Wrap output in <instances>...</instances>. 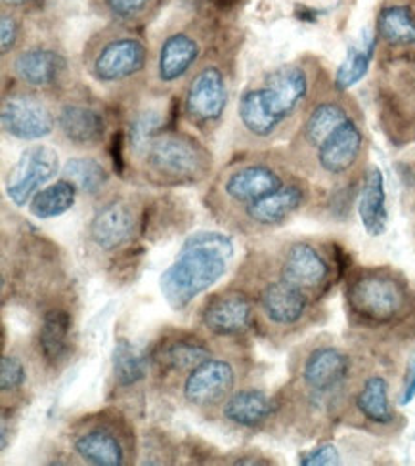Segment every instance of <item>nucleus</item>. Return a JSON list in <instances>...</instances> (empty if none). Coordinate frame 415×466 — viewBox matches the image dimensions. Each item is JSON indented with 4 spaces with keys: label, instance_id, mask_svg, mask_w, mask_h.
Listing matches in <instances>:
<instances>
[{
    "label": "nucleus",
    "instance_id": "obj_1",
    "mask_svg": "<svg viewBox=\"0 0 415 466\" xmlns=\"http://www.w3.org/2000/svg\"><path fill=\"white\" fill-rule=\"evenodd\" d=\"M314 73L306 64L291 62L272 69L261 85L247 88L237 104V119L254 140L270 142L285 132L312 106Z\"/></svg>",
    "mask_w": 415,
    "mask_h": 466
},
{
    "label": "nucleus",
    "instance_id": "obj_2",
    "mask_svg": "<svg viewBox=\"0 0 415 466\" xmlns=\"http://www.w3.org/2000/svg\"><path fill=\"white\" fill-rule=\"evenodd\" d=\"M233 255V243L226 233L214 229L193 231L160 278L167 304L174 312L186 309L226 276Z\"/></svg>",
    "mask_w": 415,
    "mask_h": 466
},
{
    "label": "nucleus",
    "instance_id": "obj_3",
    "mask_svg": "<svg viewBox=\"0 0 415 466\" xmlns=\"http://www.w3.org/2000/svg\"><path fill=\"white\" fill-rule=\"evenodd\" d=\"M352 321L369 329L402 321L411 309V289L392 269H360L348 279L345 293Z\"/></svg>",
    "mask_w": 415,
    "mask_h": 466
},
{
    "label": "nucleus",
    "instance_id": "obj_4",
    "mask_svg": "<svg viewBox=\"0 0 415 466\" xmlns=\"http://www.w3.org/2000/svg\"><path fill=\"white\" fill-rule=\"evenodd\" d=\"M146 178L157 186H193L203 182L213 167L207 147L182 132L157 136L140 159Z\"/></svg>",
    "mask_w": 415,
    "mask_h": 466
},
{
    "label": "nucleus",
    "instance_id": "obj_5",
    "mask_svg": "<svg viewBox=\"0 0 415 466\" xmlns=\"http://www.w3.org/2000/svg\"><path fill=\"white\" fill-rule=\"evenodd\" d=\"M150 50L130 33H102L85 50V67L96 83L117 88L132 83L148 69Z\"/></svg>",
    "mask_w": 415,
    "mask_h": 466
},
{
    "label": "nucleus",
    "instance_id": "obj_6",
    "mask_svg": "<svg viewBox=\"0 0 415 466\" xmlns=\"http://www.w3.org/2000/svg\"><path fill=\"white\" fill-rule=\"evenodd\" d=\"M228 106V83L224 71L205 64L188 81L184 92V116L200 132L209 134L221 125Z\"/></svg>",
    "mask_w": 415,
    "mask_h": 466
},
{
    "label": "nucleus",
    "instance_id": "obj_7",
    "mask_svg": "<svg viewBox=\"0 0 415 466\" xmlns=\"http://www.w3.org/2000/svg\"><path fill=\"white\" fill-rule=\"evenodd\" d=\"M352 358L343 348L320 344L308 350L299 367V379L312 400L326 403L339 396L352 377Z\"/></svg>",
    "mask_w": 415,
    "mask_h": 466
},
{
    "label": "nucleus",
    "instance_id": "obj_8",
    "mask_svg": "<svg viewBox=\"0 0 415 466\" xmlns=\"http://www.w3.org/2000/svg\"><path fill=\"white\" fill-rule=\"evenodd\" d=\"M339 262L337 257L331 260L310 241H293L282 250L278 278L318 299L333 279V264Z\"/></svg>",
    "mask_w": 415,
    "mask_h": 466
},
{
    "label": "nucleus",
    "instance_id": "obj_9",
    "mask_svg": "<svg viewBox=\"0 0 415 466\" xmlns=\"http://www.w3.org/2000/svg\"><path fill=\"white\" fill-rule=\"evenodd\" d=\"M3 132L19 142L48 138L56 130V115L50 106L33 92H14L5 96L0 107Z\"/></svg>",
    "mask_w": 415,
    "mask_h": 466
},
{
    "label": "nucleus",
    "instance_id": "obj_10",
    "mask_svg": "<svg viewBox=\"0 0 415 466\" xmlns=\"http://www.w3.org/2000/svg\"><path fill=\"white\" fill-rule=\"evenodd\" d=\"M235 384V365L224 358H209L184 377L182 398L193 410H221L223 403L233 394Z\"/></svg>",
    "mask_w": 415,
    "mask_h": 466
},
{
    "label": "nucleus",
    "instance_id": "obj_11",
    "mask_svg": "<svg viewBox=\"0 0 415 466\" xmlns=\"http://www.w3.org/2000/svg\"><path fill=\"white\" fill-rule=\"evenodd\" d=\"M62 172L57 153L48 146L27 147L6 178V198L16 207H26L48 182Z\"/></svg>",
    "mask_w": 415,
    "mask_h": 466
},
{
    "label": "nucleus",
    "instance_id": "obj_12",
    "mask_svg": "<svg viewBox=\"0 0 415 466\" xmlns=\"http://www.w3.org/2000/svg\"><path fill=\"white\" fill-rule=\"evenodd\" d=\"M366 149V134L358 121L352 115L329 138L312 153L314 168L331 180L347 178L348 174L360 165Z\"/></svg>",
    "mask_w": 415,
    "mask_h": 466
},
{
    "label": "nucleus",
    "instance_id": "obj_13",
    "mask_svg": "<svg viewBox=\"0 0 415 466\" xmlns=\"http://www.w3.org/2000/svg\"><path fill=\"white\" fill-rule=\"evenodd\" d=\"M140 229V210L127 199L115 198L94 212L88 222V243L100 252H115L132 243Z\"/></svg>",
    "mask_w": 415,
    "mask_h": 466
},
{
    "label": "nucleus",
    "instance_id": "obj_14",
    "mask_svg": "<svg viewBox=\"0 0 415 466\" xmlns=\"http://www.w3.org/2000/svg\"><path fill=\"white\" fill-rule=\"evenodd\" d=\"M314 300L303 289L278 276L268 279L256 293V308L263 319L278 331H291L299 327L308 318Z\"/></svg>",
    "mask_w": 415,
    "mask_h": 466
},
{
    "label": "nucleus",
    "instance_id": "obj_15",
    "mask_svg": "<svg viewBox=\"0 0 415 466\" xmlns=\"http://www.w3.org/2000/svg\"><path fill=\"white\" fill-rule=\"evenodd\" d=\"M256 306L244 290H223L202 308L200 323L213 337H244L254 325Z\"/></svg>",
    "mask_w": 415,
    "mask_h": 466
},
{
    "label": "nucleus",
    "instance_id": "obj_16",
    "mask_svg": "<svg viewBox=\"0 0 415 466\" xmlns=\"http://www.w3.org/2000/svg\"><path fill=\"white\" fill-rule=\"evenodd\" d=\"M287 184L284 174L268 163H245L230 168L221 182L223 201L245 207L259 201Z\"/></svg>",
    "mask_w": 415,
    "mask_h": 466
},
{
    "label": "nucleus",
    "instance_id": "obj_17",
    "mask_svg": "<svg viewBox=\"0 0 415 466\" xmlns=\"http://www.w3.org/2000/svg\"><path fill=\"white\" fill-rule=\"evenodd\" d=\"M16 79L33 90H52L67 79V57L52 46H27L12 56Z\"/></svg>",
    "mask_w": 415,
    "mask_h": 466
},
{
    "label": "nucleus",
    "instance_id": "obj_18",
    "mask_svg": "<svg viewBox=\"0 0 415 466\" xmlns=\"http://www.w3.org/2000/svg\"><path fill=\"white\" fill-rule=\"evenodd\" d=\"M56 130L69 146L92 149L104 142L108 123L96 106L85 100H67L56 111Z\"/></svg>",
    "mask_w": 415,
    "mask_h": 466
},
{
    "label": "nucleus",
    "instance_id": "obj_19",
    "mask_svg": "<svg viewBox=\"0 0 415 466\" xmlns=\"http://www.w3.org/2000/svg\"><path fill=\"white\" fill-rule=\"evenodd\" d=\"M71 448L78 459L94 466H125L129 461L127 443L109 422H94L77 431Z\"/></svg>",
    "mask_w": 415,
    "mask_h": 466
},
{
    "label": "nucleus",
    "instance_id": "obj_20",
    "mask_svg": "<svg viewBox=\"0 0 415 466\" xmlns=\"http://www.w3.org/2000/svg\"><path fill=\"white\" fill-rule=\"evenodd\" d=\"M306 187L301 182H287L270 196L240 207L242 220L251 229H272L289 220L306 203Z\"/></svg>",
    "mask_w": 415,
    "mask_h": 466
},
{
    "label": "nucleus",
    "instance_id": "obj_21",
    "mask_svg": "<svg viewBox=\"0 0 415 466\" xmlns=\"http://www.w3.org/2000/svg\"><path fill=\"white\" fill-rule=\"evenodd\" d=\"M354 113L347 100L339 96H327V98L316 100L306 109L305 119L296 136V144L301 146V151L308 157L318 149L329 136L337 130Z\"/></svg>",
    "mask_w": 415,
    "mask_h": 466
},
{
    "label": "nucleus",
    "instance_id": "obj_22",
    "mask_svg": "<svg viewBox=\"0 0 415 466\" xmlns=\"http://www.w3.org/2000/svg\"><path fill=\"white\" fill-rule=\"evenodd\" d=\"M202 57L200 38L188 31H174L163 38L155 57V76L161 85L184 81Z\"/></svg>",
    "mask_w": 415,
    "mask_h": 466
},
{
    "label": "nucleus",
    "instance_id": "obj_23",
    "mask_svg": "<svg viewBox=\"0 0 415 466\" xmlns=\"http://www.w3.org/2000/svg\"><path fill=\"white\" fill-rule=\"evenodd\" d=\"M356 199H358V217L368 236H383L389 226V208L385 177L379 167L371 165L364 170Z\"/></svg>",
    "mask_w": 415,
    "mask_h": 466
},
{
    "label": "nucleus",
    "instance_id": "obj_24",
    "mask_svg": "<svg viewBox=\"0 0 415 466\" xmlns=\"http://www.w3.org/2000/svg\"><path fill=\"white\" fill-rule=\"evenodd\" d=\"M272 398L259 388H240L223 403L221 417L237 429L254 431L266 424L274 413Z\"/></svg>",
    "mask_w": 415,
    "mask_h": 466
},
{
    "label": "nucleus",
    "instance_id": "obj_25",
    "mask_svg": "<svg viewBox=\"0 0 415 466\" xmlns=\"http://www.w3.org/2000/svg\"><path fill=\"white\" fill-rule=\"evenodd\" d=\"M209 358H213L209 344L192 335H181L163 340V344L153 354V361L161 371L184 377Z\"/></svg>",
    "mask_w": 415,
    "mask_h": 466
},
{
    "label": "nucleus",
    "instance_id": "obj_26",
    "mask_svg": "<svg viewBox=\"0 0 415 466\" xmlns=\"http://www.w3.org/2000/svg\"><path fill=\"white\" fill-rule=\"evenodd\" d=\"M352 405L356 413L378 429H390L397 422L389 394V380L379 373H373L360 382L358 390L352 396Z\"/></svg>",
    "mask_w": 415,
    "mask_h": 466
},
{
    "label": "nucleus",
    "instance_id": "obj_27",
    "mask_svg": "<svg viewBox=\"0 0 415 466\" xmlns=\"http://www.w3.org/2000/svg\"><path fill=\"white\" fill-rule=\"evenodd\" d=\"M71 316L62 308L48 309L38 329V352L43 360L56 367L69 354V335H71Z\"/></svg>",
    "mask_w": 415,
    "mask_h": 466
},
{
    "label": "nucleus",
    "instance_id": "obj_28",
    "mask_svg": "<svg viewBox=\"0 0 415 466\" xmlns=\"http://www.w3.org/2000/svg\"><path fill=\"white\" fill-rule=\"evenodd\" d=\"M378 41H379L378 33L364 31L360 41L348 46L345 60L337 67V73H335V79H333L335 90L345 94L347 90H350L352 86H356L364 79L371 67L373 57H375Z\"/></svg>",
    "mask_w": 415,
    "mask_h": 466
},
{
    "label": "nucleus",
    "instance_id": "obj_29",
    "mask_svg": "<svg viewBox=\"0 0 415 466\" xmlns=\"http://www.w3.org/2000/svg\"><path fill=\"white\" fill-rule=\"evenodd\" d=\"M378 36L387 46H415V10L406 5L385 6L378 15Z\"/></svg>",
    "mask_w": 415,
    "mask_h": 466
},
{
    "label": "nucleus",
    "instance_id": "obj_30",
    "mask_svg": "<svg viewBox=\"0 0 415 466\" xmlns=\"http://www.w3.org/2000/svg\"><path fill=\"white\" fill-rule=\"evenodd\" d=\"M62 178L69 180L83 196L98 198L109 184V172L94 157H71L62 167Z\"/></svg>",
    "mask_w": 415,
    "mask_h": 466
},
{
    "label": "nucleus",
    "instance_id": "obj_31",
    "mask_svg": "<svg viewBox=\"0 0 415 466\" xmlns=\"http://www.w3.org/2000/svg\"><path fill=\"white\" fill-rule=\"evenodd\" d=\"M77 193H78L77 187L69 180H66V178L56 180V182L45 186L31 199V203L27 205L29 212L35 218H41V220L62 217L67 210H71L75 207Z\"/></svg>",
    "mask_w": 415,
    "mask_h": 466
},
{
    "label": "nucleus",
    "instance_id": "obj_32",
    "mask_svg": "<svg viewBox=\"0 0 415 466\" xmlns=\"http://www.w3.org/2000/svg\"><path fill=\"white\" fill-rule=\"evenodd\" d=\"M111 365L115 384L121 388H132L148 379L150 360L142 352H138L127 339H119L115 342Z\"/></svg>",
    "mask_w": 415,
    "mask_h": 466
},
{
    "label": "nucleus",
    "instance_id": "obj_33",
    "mask_svg": "<svg viewBox=\"0 0 415 466\" xmlns=\"http://www.w3.org/2000/svg\"><path fill=\"white\" fill-rule=\"evenodd\" d=\"M165 130V115L157 107L138 111L129 123V149L140 161L151 142Z\"/></svg>",
    "mask_w": 415,
    "mask_h": 466
},
{
    "label": "nucleus",
    "instance_id": "obj_34",
    "mask_svg": "<svg viewBox=\"0 0 415 466\" xmlns=\"http://www.w3.org/2000/svg\"><path fill=\"white\" fill-rule=\"evenodd\" d=\"M160 0H102L104 10L121 24H132L146 17Z\"/></svg>",
    "mask_w": 415,
    "mask_h": 466
},
{
    "label": "nucleus",
    "instance_id": "obj_35",
    "mask_svg": "<svg viewBox=\"0 0 415 466\" xmlns=\"http://www.w3.org/2000/svg\"><path fill=\"white\" fill-rule=\"evenodd\" d=\"M27 382L26 361L17 354H5L0 360V390L3 394H14L22 390Z\"/></svg>",
    "mask_w": 415,
    "mask_h": 466
},
{
    "label": "nucleus",
    "instance_id": "obj_36",
    "mask_svg": "<svg viewBox=\"0 0 415 466\" xmlns=\"http://www.w3.org/2000/svg\"><path fill=\"white\" fill-rule=\"evenodd\" d=\"M303 466H335L341 464V453L335 443H320L310 451L303 453L299 459Z\"/></svg>",
    "mask_w": 415,
    "mask_h": 466
},
{
    "label": "nucleus",
    "instance_id": "obj_37",
    "mask_svg": "<svg viewBox=\"0 0 415 466\" xmlns=\"http://www.w3.org/2000/svg\"><path fill=\"white\" fill-rule=\"evenodd\" d=\"M19 41V22L17 17L5 10L3 15H0V54L6 56L16 48Z\"/></svg>",
    "mask_w": 415,
    "mask_h": 466
},
{
    "label": "nucleus",
    "instance_id": "obj_38",
    "mask_svg": "<svg viewBox=\"0 0 415 466\" xmlns=\"http://www.w3.org/2000/svg\"><path fill=\"white\" fill-rule=\"evenodd\" d=\"M413 400H415V360H411V361L408 363L399 403H400V405H408V403H411Z\"/></svg>",
    "mask_w": 415,
    "mask_h": 466
},
{
    "label": "nucleus",
    "instance_id": "obj_39",
    "mask_svg": "<svg viewBox=\"0 0 415 466\" xmlns=\"http://www.w3.org/2000/svg\"><path fill=\"white\" fill-rule=\"evenodd\" d=\"M29 3H33V0H3V5L6 8H24Z\"/></svg>",
    "mask_w": 415,
    "mask_h": 466
}]
</instances>
